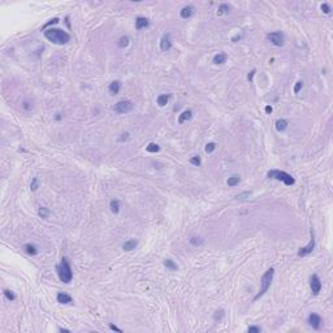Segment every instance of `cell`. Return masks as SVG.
Here are the masks:
<instances>
[{
  "mask_svg": "<svg viewBox=\"0 0 333 333\" xmlns=\"http://www.w3.org/2000/svg\"><path fill=\"white\" fill-rule=\"evenodd\" d=\"M43 34L47 38L48 41L53 45H59V46H63V45H67V43L70 41V35L68 34L67 31H64L61 29H46L43 31Z\"/></svg>",
  "mask_w": 333,
  "mask_h": 333,
  "instance_id": "6da1fadb",
  "label": "cell"
},
{
  "mask_svg": "<svg viewBox=\"0 0 333 333\" xmlns=\"http://www.w3.org/2000/svg\"><path fill=\"white\" fill-rule=\"evenodd\" d=\"M56 271H57V275H59V278L60 281H63L65 284H69L72 281L73 278V272H72V267H70L68 259L63 256L61 258V261L56 265Z\"/></svg>",
  "mask_w": 333,
  "mask_h": 333,
  "instance_id": "7a4b0ae2",
  "label": "cell"
},
{
  "mask_svg": "<svg viewBox=\"0 0 333 333\" xmlns=\"http://www.w3.org/2000/svg\"><path fill=\"white\" fill-rule=\"evenodd\" d=\"M273 275H275V269L273 268H268L264 272V275L260 278V289H259L258 294L254 297V301H258L260 297H263L264 294L268 292V289H269L271 284H272V280H273Z\"/></svg>",
  "mask_w": 333,
  "mask_h": 333,
  "instance_id": "3957f363",
  "label": "cell"
},
{
  "mask_svg": "<svg viewBox=\"0 0 333 333\" xmlns=\"http://www.w3.org/2000/svg\"><path fill=\"white\" fill-rule=\"evenodd\" d=\"M267 176H268V178H273V180H277V181H282L286 186H292V185H294V182H296V180H294L289 173L284 172V171H278V169L268 171Z\"/></svg>",
  "mask_w": 333,
  "mask_h": 333,
  "instance_id": "277c9868",
  "label": "cell"
},
{
  "mask_svg": "<svg viewBox=\"0 0 333 333\" xmlns=\"http://www.w3.org/2000/svg\"><path fill=\"white\" fill-rule=\"evenodd\" d=\"M112 110L114 113L125 114V113H129L134 110V103L130 100H121V102H117L116 104L113 106Z\"/></svg>",
  "mask_w": 333,
  "mask_h": 333,
  "instance_id": "5b68a950",
  "label": "cell"
},
{
  "mask_svg": "<svg viewBox=\"0 0 333 333\" xmlns=\"http://www.w3.org/2000/svg\"><path fill=\"white\" fill-rule=\"evenodd\" d=\"M314 249H315V233H314L312 229H311V239H310V242L306 245L304 247L299 249L298 256H301V258H303V256H307V255H310L311 253H312Z\"/></svg>",
  "mask_w": 333,
  "mask_h": 333,
  "instance_id": "8992f818",
  "label": "cell"
},
{
  "mask_svg": "<svg viewBox=\"0 0 333 333\" xmlns=\"http://www.w3.org/2000/svg\"><path fill=\"white\" fill-rule=\"evenodd\" d=\"M267 39H268L272 45H275L277 47H281L284 45V34L281 31H273L267 34Z\"/></svg>",
  "mask_w": 333,
  "mask_h": 333,
  "instance_id": "52a82bcc",
  "label": "cell"
},
{
  "mask_svg": "<svg viewBox=\"0 0 333 333\" xmlns=\"http://www.w3.org/2000/svg\"><path fill=\"white\" fill-rule=\"evenodd\" d=\"M310 288H311V292H312L314 296H318L321 290V281L316 273L311 275V277H310Z\"/></svg>",
  "mask_w": 333,
  "mask_h": 333,
  "instance_id": "ba28073f",
  "label": "cell"
},
{
  "mask_svg": "<svg viewBox=\"0 0 333 333\" xmlns=\"http://www.w3.org/2000/svg\"><path fill=\"white\" fill-rule=\"evenodd\" d=\"M307 321H308L310 327H312L315 331H319V329L321 328V324H323V321H321V318H320L318 314H310Z\"/></svg>",
  "mask_w": 333,
  "mask_h": 333,
  "instance_id": "9c48e42d",
  "label": "cell"
},
{
  "mask_svg": "<svg viewBox=\"0 0 333 333\" xmlns=\"http://www.w3.org/2000/svg\"><path fill=\"white\" fill-rule=\"evenodd\" d=\"M194 13H195V7L192 5V4L185 5V7L180 10V16H181V18H184V20H188L190 17H193Z\"/></svg>",
  "mask_w": 333,
  "mask_h": 333,
  "instance_id": "30bf717a",
  "label": "cell"
},
{
  "mask_svg": "<svg viewBox=\"0 0 333 333\" xmlns=\"http://www.w3.org/2000/svg\"><path fill=\"white\" fill-rule=\"evenodd\" d=\"M172 48V41H171V34H164L160 39V50L163 52H167Z\"/></svg>",
  "mask_w": 333,
  "mask_h": 333,
  "instance_id": "8fae6325",
  "label": "cell"
},
{
  "mask_svg": "<svg viewBox=\"0 0 333 333\" xmlns=\"http://www.w3.org/2000/svg\"><path fill=\"white\" fill-rule=\"evenodd\" d=\"M193 117V111L192 110H186V111H184L181 114L178 116V124H184V122H186L189 121V120H192Z\"/></svg>",
  "mask_w": 333,
  "mask_h": 333,
  "instance_id": "7c38bea8",
  "label": "cell"
},
{
  "mask_svg": "<svg viewBox=\"0 0 333 333\" xmlns=\"http://www.w3.org/2000/svg\"><path fill=\"white\" fill-rule=\"evenodd\" d=\"M120 89H121V82H120V81H113V82L110 83L108 91H110L111 95H116L120 92Z\"/></svg>",
  "mask_w": 333,
  "mask_h": 333,
  "instance_id": "4fadbf2b",
  "label": "cell"
},
{
  "mask_svg": "<svg viewBox=\"0 0 333 333\" xmlns=\"http://www.w3.org/2000/svg\"><path fill=\"white\" fill-rule=\"evenodd\" d=\"M56 299H57L59 303H63V304H68V303H72L73 302L72 297H70L69 294H65V293H59Z\"/></svg>",
  "mask_w": 333,
  "mask_h": 333,
  "instance_id": "5bb4252c",
  "label": "cell"
},
{
  "mask_svg": "<svg viewBox=\"0 0 333 333\" xmlns=\"http://www.w3.org/2000/svg\"><path fill=\"white\" fill-rule=\"evenodd\" d=\"M149 26V20L146 17H137L135 18V29L137 30H141V29H145Z\"/></svg>",
  "mask_w": 333,
  "mask_h": 333,
  "instance_id": "9a60e30c",
  "label": "cell"
},
{
  "mask_svg": "<svg viewBox=\"0 0 333 333\" xmlns=\"http://www.w3.org/2000/svg\"><path fill=\"white\" fill-rule=\"evenodd\" d=\"M137 245H138L137 239H134V238L133 239H128V241L122 245V250L124 251H132V250H134L135 247H137Z\"/></svg>",
  "mask_w": 333,
  "mask_h": 333,
  "instance_id": "2e32d148",
  "label": "cell"
},
{
  "mask_svg": "<svg viewBox=\"0 0 333 333\" xmlns=\"http://www.w3.org/2000/svg\"><path fill=\"white\" fill-rule=\"evenodd\" d=\"M227 59H228V56L225 55V53H224V52H219V53H216V55L214 56V64L221 65V64H224V63L227 61Z\"/></svg>",
  "mask_w": 333,
  "mask_h": 333,
  "instance_id": "e0dca14e",
  "label": "cell"
},
{
  "mask_svg": "<svg viewBox=\"0 0 333 333\" xmlns=\"http://www.w3.org/2000/svg\"><path fill=\"white\" fill-rule=\"evenodd\" d=\"M288 128V121L286 120H284V118H280V120H277L276 121V130L277 132H285Z\"/></svg>",
  "mask_w": 333,
  "mask_h": 333,
  "instance_id": "ac0fdd59",
  "label": "cell"
},
{
  "mask_svg": "<svg viewBox=\"0 0 333 333\" xmlns=\"http://www.w3.org/2000/svg\"><path fill=\"white\" fill-rule=\"evenodd\" d=\"M229 10H230V5L227 3H223L219 5V8H217V16L227 14V13H229Z\"/></svg>",
  "mask_w": 333,
  "mask_h": 333,
  "instance_id": "d6986e66",
  "label": "cell"
},
{
  "mask_svg": "<svg viewBox=\"0 0 333 333\" xmlns=\"http://www.w3.org/2000/svg\"><path fill=\"white\" fill-rule=\"evenodd\" d=\"M168 100H169V95H168V94H161V95L157 96V99H156L157 104H159V107H164V106H167Z\"/></svg>",
  "mask_w": 333,
  "mask_h": 333,
  "instance_id": "ffe728a7",
  "label": "cell"
},
{
  "mask_svg": "<svg viewBox=\"0 0 333 333\" xmlns=\"http://www.w3.org/2000/svg\"><path fill=\"white\" fill-rule=\"evenodd\" d=\"M24 250L29 255H37L38 254V249L34 246V245H31V243H26L25 246H24Z\"/></svg>",
  "mask_w": 333,
  "mask_h": 333,
  "instance_id": "44dd1931",
  "label": "cell"
},
{
  "mask_svg": "<svg viewBox=\"0 0 333 333\" xmlns=\"http://www.w3.org/2000/svg\"><path fill=\"white\" fill-rule=\"evenodd\" d=\"M146 150H147V152L155 154V152H159L160 147H159V145H156V143H154V142H151V143H149V145L146 146Z\"/></svg>",
  "mask_w": 333,
  "mask_h": 333,
  "instance_id": "7402d4cb",
  "label": "cell"
},
{
  "mask_svg": "<svg viewBox=\"0 0 333 333\" xmlns=\"http://www.w3.org/2000/svg\"><path fill=\"white\" fill-rule=\"evenodd\" d=\"M110 208L111 211L113 212V214H118V211H120V202L117 199H113L111 200V203H110Z\"/></svg>",
  "mask_w": 333,
  "mask_h": 333,
  "instance_id": "603a6c76",
  "label": "cell"
},
{
  "mask_svg": "<svg viewBox=\"0 0 333 333\" xmlns=\"http://www.w3.org/2000/svg\"><path fill=\"white\" fill-rule=\"evenodd\" d=\"M164 265L167 267L169 271H177V268H178L177 264L174 263L172 259H165V260H164Z\"/></svg>",
  "mask_w": 333,
  "mask_h": 333,
  "instance_id": "cb8c5ba5",
  "label": "cell"
},
{
  "mask_svg": "<svg viewBox=\"0 0 333 333\" xmlns=\"http://www.w3.org/2000/svg\"><path fill=\"white\" fill-rule=\"evenodd\" d=\"M239 181H241L239 176H232V177H229L227 180V184L229 185V186H237V185L239 184Z\"/></svg>",
  "mask_w": 333,
  "mask_h": 333,
  "instance_id": "d4e9b609",
  "label": "cell"
},
{
  "mask_svg": "<svg viewBox=\"0 0 333 333\" xmlns=\"http://www.w3.org/2000/svg\"><path fill=\"white\" fill-rule=\"evenodd\" d=\"M3 293H4V296H5V298H7L8 301H10V302L16 301V294H14L13 292H10L9 289H4Z\"/></svg>",
  "mask_w": 333,
  "mask_h": 333,
  "instance_id": "484cf974",
  "label": "cell"
},
{
  "mask_svg": "<svg viewBox=\"0 0 333 333\" xmlns=\"http://www.w3.org/2000/svg\"><path fill=\"white\" fill-rule=\"evenodd\" d=\"M189 242L192 243L193 246H200V245H203V239L200 237H192L189 239Z\"/></svg>",
  "mask_w": 333,
  "mask_h": 333,
  "instance_id": "4316f807",
  "label": "cell"
},
{
  "mask_svg": "<svg viewBox=\"0 0 333 333\" xmlns=\"http://www.w3.org/2000/svg\"><path fill=\"white\" fill-rule=\"evenodd\" d=\"M38 215H39L42 219H47L48 215H50V211H48V208H46V207H41L39 211H38Z\"/></svg>",
  "mask_w": 333,
  "mask_h": 333,
  "instance_id": "83f0119b",
  "label": "cell"
},
{
  "mask_svg": "<svg viewBox=\"0 0 333 333\" xmlns=\"http://www.w3.org/2000/svg\"><path fill=\"white\" fill-rule=\"evenodd\" d=\"M129 45V38L128 37H121L118 39V47L120 48H125V47H128Z\"/></svg>",
  "mask_w": 333,
  "mask_h": 333,
  "instance_id": "f1b7e54d",
  "label": "cell"
},
{
  "mask_svg": "<svg viewBox=\"0 0 333 333\" xmlns=\"http://www.w3.org/2000/svg\"><path fill=\"white\" fill-rule=\"evenodd\" d=\"M38 188H39V180H38L37 177H34L31 184H30V189H31V192H37Z\"/></svg>",
  "mask_w": 333,
  "mask_h": 333,
  "instance_id": "f546056e",
  "label": "cell"
},
{
  "mask_svg": "<svg viewBox=\"0 0 333 333\" xmlns=\"http://www.w3.org/2000/svg\"><path fill=\"white\" fill-rule=\"evenodd\" d=\"M215 149H216V143H214V142H210V143L206 145V152H207V154H211V152H214Z\"/></svg>",
  "mask_w": 333,
  "mask_h": 333,
  "instance_id": "4dcf8cb0",
  "label": "cell"
},
{
  "mask_svg": "<svg viewBox=\"0 0 333 333\" xmlns=\"http://www.w3.org/2000/svg\"><path fill=\"white\" fill-rule=\"evenodd\" d=\"M320 9L323 10V13H325V14H329L331 13V7H329V4L328 3H323L320 5Z\"/></svg>",
  "mask_w": 333,
  "mask_h": 333,
  "instance_id": "1f68e13d",
  "label": "cell"
},
{
  "mask_svg": "<svg viewBox=\"0 0 333 333\" xmlns=\"http://www.w3.org/2000/svg\"><path fill=\"white\" fill-rule=\"evenodd\" d=\"M190 163H192L193 165H195V167H199L200 163H202V160H200L199 156H193L192 159H190Z\"/></svg>",
  "mask_w": 333,
  "mask_h": 333,
  "instance_id": "d6a6232c",
  "label": "cell"
},
{
  "mask_svg": "<svg viewBox=\"0 0 333 333\" xmlns=\"http://www.w3.org/2000/svg\"><path fill=\"white\" fill-rule=\"evenodd\" d=\"M302 87H303V82L302 81H298V82L296 83V86H294V94H298Z\"/></svg>",
  "mask_w": 333,
  "mask_h": 333,
  "instance_id": "836d02e7",
  "label": "cell"
},
{
  "mask_svg": "<svg viewBox=\"0 0 333 333\" xmlns=\"http://www.w3.org/2000/svg\"><path fill=\"white\" fill-rule=\"evenodd\" d=\"M223 316H224V310H217L215 312V315H214V319L217 321V320H220Z\"/></svg>",
  "mask_w": 333,
  "mask_h": 333,
  "instance_id": "e575fe53",
  "label": "cell"
},
{
  "mask_svg": "<svg viewBox=\"0 0 333 333\" xmlns=\"http://www.w3.org/2000/svg\"><path fill=\"white\" fill-rule=\"evenodd\" d=\"M260 331H261L260 327H255V325L254 327H249V329H247L249 333H259Z\"/></svg>",
  "mask_w": 333,
  "mask_h": 333,
  "instance_id": "d590c367",
  "label": "cell"
},
{
  "mask_svg": "<svg viewBox=\"0 0 333 333\" xmlns=\"http://www.w3.org/2000/svg\"><path fill=\"white\" fill-rule=\"evenodd\" d=\"M57 22H59V18H53V20H51V21H50V22H48V24H46L45 26H43V28H42V29H43V30H46V29H47V28H48V26H50V25H53V24H57Z\"/></svg>",
  "mask_w": 333,
  "mask_h": 333,
  "instance_id": "8d00e7d4",
  "label": "cell"
},
{
  "mask_svg": "<svg viewBox=\"0 0 333 333\" xmlns=\"http://www.w3.org/2000/svg\"><path fill=\"white\" fill-rule=\"evenodd\" d=\"M250 194H251L250 192H246V193H242V194L237 195L236 198H237V199H241V200H242V199H246V196H250Z\"/></svg>",
  "mask_w": 333,
  "mask_h": 333,
  "instance_id": "74e56055",
  "label": "cell"
},
{
  "mask_svg": "<svg viewBox=\"0 0 333 333\" xmlns=\"http://www.w3.org/2000/svg\"><path fill=\"white\" fill-rule=\"evenodd\" d=\"M121 135H122V137H120V141H121V142H124V141H128V139H129V133H122Z\"/></svg>",
  "mask_w": 333,
  "mask_h": 333,
  "instance_id": "f35d334b",
  "label": "cell"
},
{
  "mask_svg": "<svg viewBox=\"0 0 333 333\" xmlns=\"http://www.w3.org/2000/svg\"><path fill=\"white\" fill-rule=\"evenodd\" d=\"M110 328H111V331H114V332H118V333H122V329H120V328H117L116 325H113V324H111L110 325Z\"/></svg>",
  "mask_w": 333,
  "mask_h": 333,
  "instance_id": "ab89813d",
  "label": "cell"
},
{
  "mask_svg": "<svg viewBox=\"0 0 333 333\" xmlns=\"http://www.w3.org/2000/svg\"><path fill=\"white\" fill-rule=\"evenodd\" d=\"M255 73H256V70H255V69H253V70H251V72L249 73V76H247V79H249V81H253V77H254V74H255Z\"/></svg>",
  "mask_w": 333,
  "mask_h": 333,
  "instance_id": "60d3db41",
  "label": "cell"
},
{
  "mask_svg": "<svg viewBox=\"0 0 333 333\" xmlns=\"http://www.w3.org/2000/svg\"><path fill=\"white\" fill-rule=\"evenodd\" d=\"M30 103L29 102H24V104H22V107H24V110H26V111H30L31 110V107L29 106Z\"/></svg>",
  "mask_w": 333,
  "mask_h": 333,
  "instance_id": "b9f144b4",
  "label": "cell"
},
{
  "mask_svg": "<svg viewBox=\"0 0 333 333\" xmlns=\"http://www.w3.org/2000/svg\"><path fill=\"white\" fill-rule=\"evenodd\" d=\"M272 112V107L271 106H267L265 107V113H271Z\"/></svg>",
  "mask_w": 333,
  "mask_h": 333,
  "instance_id": "7bdbcfd3",
  "label": "cell"
},
{
  "mask_svg": "<svg viewBox=\"0 0 333 333\" xmlns=\"http://www.w3.org/2000/svg\"><path fill=\"white\" fill-rule=\"evenodd\" d=\"M241 38H242L241 35H236V37H234V38H233V39H232V41H233V42H237L238 39H241Z\"/></svg>",
  "mask_w": 333,
  "mask_h": 333,
  "instance_id": "ee69618b",
  "label": "cell"
},
{
  "mask_svg": "<svg viewBox=\"0 0 333 333\" xmlns=\"http://www.w3.org/2000/svg\"><path fill=\"white\" fill-rule=\"evenodd\" d=\"M59 331H60V332H65V333H69V332H70L69 329H64V328H59Z\"/></svg>",
  "mask_w": 333,
  "mask_h": 333,
  "instance_id": "f6af8a7d",
  "label": "cell"
},
{
  "mask_svg": "<svg viewBox=\"0 0 333 333\" xmlns=\"http://www.w3.org/2000/svg\"><path fill=\"white\" fill-rule=\"evenodd\" d=\"M55 118H56V120H60V118H61V116H60V114H59V113H57V116H56V117H55Z\"/></svg>",
  "mask_w": 333,
  "mask_h": 333,
  "instance_id": "bcb514c9",
  "label": "cell"
}]
</instances>
